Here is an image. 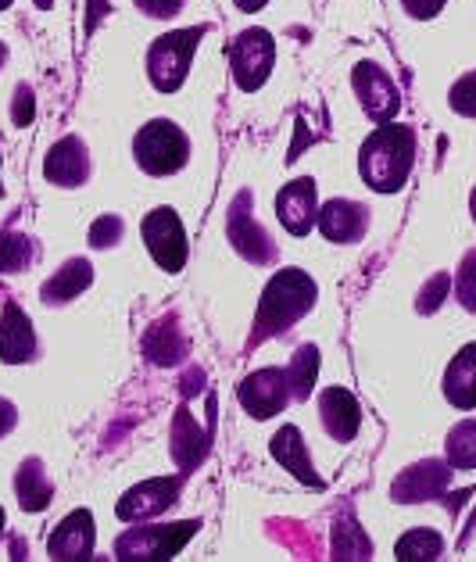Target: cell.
I'll use <instances>...</instances> for the list:
<instances>
[{"instance_id":"obj_16","label":"cell","mask_w":476,"mask_h":562,"mask_svg":"<svg viewBox=\"0 0 476 562\" xmlns=\"http://www.w3.org/2000/svg\"><path fill=\"white\" fill-rule=\"evenodd\" d=\"M36 355V334H33V323L15 301H8L4 315H0V362L8 366H22L30 362Z\"/></svg>"},{"instance_id":"obj_36","label":"cell","mask_w":476,"mask_h":562,"mask_svg":"<svg viewBox=\"0 0 476 562\" xmlns=\"http://www.w3.org/2000/svg\"><path fill=\"white\" fill-rule=\"evenodd\" d=\"M447 291V277H438V280H433L430 286H427V291H423V301H419V312H433V308H438L441 305V294Z\"/></svg>"},{"instance_id":"obj_37","label":"cell","mask_w":476,"mask_h":562,"mask_svg":"<svg viewBox=\"0 0 476 562\" xmlns=\"http://www.w3.org/2000/svg\"><path fill=\"white\" fill-rule=\"evenodd\" d=\"M15 419H19L15 405H11V402H4V397H0V437H4L11 427H15Z\"/></svg>"},{"instance_id":"obj_13","label":"cell","mask_w":476,"mask_h":562,"mask_svg":"<svg viewBox=\"0 0 476 562\" xmlns=\"http://www.w3.org/2000/svg\"><path fill=\"white\" fill-rule=\"evenodd\" d=\"M248 201H251L248 194H240L237 204H234V212H229V226H226L229 229V244H234L240 258H248V262H254V266H265V262L276 258V248H272L269 233L251 218Z\"/></svg>"},{"instance_id":"obj_25","label":"cell","mask_w":476,"mask_h":562,"mask_svg":"<svg viewBox=\"0 0 476 562\" xmlns=\"http://www.w3.org/2000/svg\"><path fill=\"white\" fill-rule=\"evenodd\" d=\"M319 373V348L316 345H302L294 351V359L287 366V380H291V394L297 402H305L311 394V383H316Z\"/></svg>"},{"instance_id":"obj_24","label":"cell","mask_w":476,"mask_h":562,"mask_svg":"<svg viewBox=\"0 0 476 562\" xmlns=\"http://www.w3.org/2000/svg\"><path fill=\"white\" fill-rule=\"evenodd\" d=\"M144 351H147V359H151L155 366H175V362L183 359L186 340H183V334H180V326H172V323H158L155 330L147 334Z\"/></svg>"},{"instance_id":"obj_40","label":"cell","mask_w":476,"mask_h":562,"mask_svg":"<svg viewBox=\"0 0 476 562\" xmlns=\"http://www.w3.org/2000/svg\"><path fill=\"white\" fill-rule=\"evenodd\" d=\"M4 58H8V47H4V44H0V65H4Z\"/></svg>"},{"instance_id":"obj_14","label":"cell","mask_w":476,"mask_h":562,"mask_svg":"<svg viewBox=\"0 0 476 562\" xmlns=\"http://www.w3.org/2000/svg\"><path fill=\"white\" fill-rule=\"evenodd\" d=\"M93 541H98V530H93V516L90 509H76L61 519V527L50 533L47 552L58 562H76V559H90Z\"/></svg>"},{"instance_id":"obj_4","label":"cell","mask_w":476,"mask_h":562,"mask_svg":"<svg viewBox=\"0 0 476 562\" xmlns=\"http://www.w3.org/2000/svg\"><path fill=\"white\" fill-rule=\"evenodd\" d=\"M204 36V25L197 30H175L169 36H158L151 50H147V76L158 93H175L186 83L190 61H194V50Z\"/></svg>"},{"instance_id":"obj_11","label":"cell","mask_w":476,"mask_h":562,"mask_svg":"<svg viewBox=\"0 0 476 562\" xmlns=\"http://www.w3.org/2000/svg\"><path fill=\"white\" fill-rule=\"evenodd\" d=\"M316 226L330 244H355V240H362V233L370 229V209L359 201L333 198L319 209Z\"/></svg>"},{"instance_id":"obj_26","label":"cell","mask_w":476,"mask_h":562,"mask_svg":"<svg viewBox=\"0 0 476 562\" xmlns=\"http://www.w3.org/2000/svg\"><path fill=\"white\" fill-rule=\"evenodd\" d=\"M394 555H398L401 562H419V559H441L444 555V538L438 530H408L405 538L398 541V548H394Z\"/></svg>"},{"instance_id":"obj_30","label":"cell","mask_w":476,"mask_h":562,"mask_svg":"<svg viewBox=\"0 0 476 562\" xmlns=\"http://www.w3.org/2000/svg\"><path fill=\"white\" fill-rule=\"evenodd\" d=\"M455 297L466 312H476V251L462 258L458 277H455Z\"/></svg>"},{"instance_id":"obj_22","label":"cell","mask_w":476,"mask_h":562,"mask_svg":"<svg viewBox=\"0 0 476 562\" xmlns=\"http://www.w3.org/2000/svg\"><path fill=\"white\" fill-rule=\"evenodd\" d=\"M208 430L197 427V419L186 413V408H180L175 413V427H172V459L175 465H183V470H190L194 462L204 459V451H208Z\"/></svg>"},{"instance_id":"obj_33","label":"cell","mask_w":476,"mask_h":562,"mask_svg":"<svg viewBox=\"0 0 476 562\" xmlns=\"http://www.w3.org/2000/svg\"><path fill=\"white\" fill-rule=\"evenodd\" d=\"M33 115H36L33 90L30 87H19L15 90V104H11V119H15V126H30Z\"/></svg>"},{"instance_id":"obj_28","label":"cell","mask_w":476,"mask_h":562,"mask_svg":"<svg viewBox=\"0 0 476 562\" xmlns=\"http://www.w3.org/2000/svg\"><path fill=\"white\" fill-rule=\"evenodd\" d=\"M36 258V244L25 233H0V272H22Z\"/></svg>"},{"instance_id":"obj_6","label":"cell","mask_w":476,"mask_h":562,"mask_svg":"<svg viewBox=\"0 0 476 562\" xmlns=\"http://www.w3.org/2000/svg\"><path fill=\"white\" fill-rule=\"evenodd\" d=\"M140 233H144L147 251H151V258L166 272H180L186 266V255H190L186 229H183L180 215H175L172 209L147 212L144 223H140Z\"/></svg>"},{"instance_id":"obj_1","label":"cell","mask_w":476,"mask_h":562,"mask_svg":"<svg viewBox=\"0 0 476 562\" xmlns=\"http://www.w3.org/2000/svg\"><path fill=\"white\" fill-rule=\"evenodd\" d=\"M416 166V133L412 126H394V122H379V130L370 133V140L362 144L359 172L365 187H373L376 194H398L408 183Z\"/></svg>"},{"instance_id":"obj_42","label":"cell","mask_w":476,"mask_h":562,"mask_svg":"<svg viewBox=\"0 0 476 562\" xmlns=\"http://www.w3.org/2000/svg\"><path fill=\"white\" fill-rule=\"evenodd\" d=\"M0 530H4V509H0Z\"/></svg>"},{"instance_id":"obj_10","label":"cell","mask_w":476,"mask_h":562,"mask_svg":"<svg viewBox=\"0 0 476 562\" xmlns=\"http://www.w3.org/2000/svg\"><path fill=\"white\" fill-rule=\"evenodd\" d=\"M276 215H280V223H283V229L291 233V237H308L311 226H316V218H319L316 180L302 176V180L283 187L276 194Z\"/></svg>"},{"instance_id":"obj_21","label":"cell","mask_w":476,"mask_h":562,"mask_svg":"<svg viewBox=\"0 0 476 562\" xmlns=\"http://www.w3.org/2000/svg\"><path fill=\"white\" fill-rule=\"evenodd\" d=\"M90 283H93V269L87 258H68V262L39 286V297H44V305H65V301L83 294Z\"/></svg>"},{"instance_id":"obj_17","label":"cell","mask_w":476,"mask_h":562,"mask_svg":"<svg viewBox=\"0 0 476 562\" xmlns=\"http://www.w3.org/2000/svg\"><path fill=\"white\" fill-rule=\"evenodd\" d=\"M319 416L333 441H351L362 427V408L355 402V394L344 387H326L319 394Z\"/></svg>"},{"instance_id":"obj_23","label":"cell","mask_w":476,"mask_h":562,"mask_svg":"<svg viewBox=\"0 0 476 562\" xmlns=\"http://www.w3.org/2000/svg\"><path fill=\"white\" fill-rule=\"evenodd\" d=\"M15 491H19V505H22L25 513L47 509V505H50V495H54V487H50V480H47L44 462H39V459L22 462V470H19V476H15Z\"/></svg>"},{"instance_id":"obj_15","label":"cell","mask_w":476,"mask_h":562,"mask_svg":"<svg viewBox=\"0 0 476 562\" xmlns=\"http://www.w3.org/2000/svg\"><path fill=\"white\" fill-rule=\"evenodd\" d=\"M180 495V480H144L140 487H129L126 498L118 502V519H126V524H136V519H151L158 513H166L169 505Z\"/></svg>"},{"instance_id":"obj_18","label":"cell","mask_w":476,"mask_h":562,"mask_svg":"<svg viewBox=\"0 0 476 562\" xmlns=\"http://www.w3.org/2000/svg\"><path fill=\"white\" fill-rule=\"evenodd\" d=\"M447 470L444 462H419L412 470H405L398 480H394V498L398 502H427V498H438L441 491L447 487Z\"/></svg>"},{"instance_id":"obj_38","label":"cell","mask_w":476,"mask_h":562,"mask_svg":"<svg viewBox=\"0 0 476 562\" xmlns=\"http://www.w3.org/2000/svg\"><path fill=\"white\" fill-rule=\"evenodd\" d=\"M269 0H237V8L240 11H258V8H265Z\"/></svg>"},{"instance_id":"obj_32","label":"cell","mask_w":476,"mask_h":562,"mask_svg":"<svg viewBox=\"0 0 476 562\" xmlns=\"http://www.w3.org/2000/svg\"><path fill=\"white\" fill-rule=\"evenodd\" d=\"M118 240H122V218L118 215H101L98 223L90 226L93 248H115Z\"/></svg>"},{"instance_id":"obj_9","label":"cell","mask_w":476,"mask_h":562,"mask_svg":"<svg viewBox=\"0 0 476 562\" xmlns=\"http://www.w3.org/2000/svg\"><path fill=\"white\" fill-rule=\"evenodd\" d=\"M351 87H355V93H359L362 112L370 115L373 122H390L394 115H398V108H401L398 87L390 83V76L379 65H373V61L355 65Z\"/></svg>"},{"instance_id":"obj_2","label":"cell","mask_w":476,"mask_h":562,"mask_svg":"<svg viewBox=\"0 0 476 562\" xmlns=\"http://www.w3.org/2000/svg\"><path fill=\"white\" fill-rule=\"evenodd\" d=\"M319 286L305 269H280L276 277L265 283L262 301H258V319H254V340L276 337L291 330L297 319H305L316 305Z\"/></svg>"},{"instance_id":"obj_39","label":"cell","mask_w":476,"mask_h":562,"mask_svg":"<svg viewBox=\"0 0 476 562\" xmlns=\"http://www.w3.org/2000/svg\"><path fill=\"white\" fill-rule=\"evenodd\" d=\"M469 209H473V218H476V190H473V198H469Z\"/></svg>"},{"instance_id":"obj_3","label":"cell","mask_w":476,"mask_h":562,"mask_svg":"<svg viewBox=\"0 0 476 562\" xmlns=\"http://www.w3.org/2000/svg\"><path fill=\"white\" fill-rule=\"evenodd\" d=\"M133 158L147 176H172L190 161V140L175 122L155 119L133 136Z\"/></svg>"},{"instance_id":"obj_34","label":"cell","mask_w":476,"mask_h":562,"mask_svg":"<svg viewBox=\"0 0 476 562\" xmlns=\"http://www.w3.org/2000/svg\"><path fill=\"white\" fill-rule=\"evenodd\" d=\"M136 8L144 11V15L151 19H172L183 11V0H136Z\"/></svg>"},{"instance_id":"obj_12","label":"cell","mask_w":476,"mask_h":562,"mask_svg":"<svg viewBox=\"0 0 476 562\" xmlns=\"http://www.w3.org/2000/svg\"><path fill=\"white\" fill-rule=\"evenodd\" d=\"M44 176L47 183L54 187H83L87 176H90V150L79 136H61L58 144L47 150V161H44Z\"/></svg>"},{"instance_id":"obj_8","label":"cell","mask_w":476,"mask_h":562,"mask_svg":"<svg viewBox=\"0 0 476 562\" xmlns=\"http://www.w3.org/2000/svg\"><path fill=\"white\" fill-rule=\"evenodd\" d=\"M237 397H240L243 413H251L254 419H272L276 413H283V405H287L291 397H294L287 369H276V366L254 369L251 376L240 380Z\"/></svg>"},{"instance_id":"obj_19","label":"cell","mask_w":476,"mask_h":562,"mask_svg":"<svg viewBox=\"0 0 476 562\" xmlns=\"http://www.w3.org/2000/svg\"><path fill=\"white\" fill-rule=\"evenodd\" d=\"M272 459H276L283 470H291L302 484H311V487H322L319 473L311 470V459H308V448H305V437L297 427H283L276 430V437H272Z\"/></svg>"},{"instance_id":"obj_20","label":"cell","mask_w":476,"mask_h":562,"mask_svg":"<svg viewBox=\"0 0 476 562\" xmlns=\"http://www.w3.org/2000/svg\"><path fill=\"white\" fill-rule=\"evenodd\" d=\"M444 397L455 408H476V345L462 348L444 373Z\"/></svg>"},{"instance_id":"obj_35","label":"cell","mask_w":476,"mask_h":562,"mask_svg":"<svg viewBox=\"0 0 476 562\" xmlns=\"http://www.w3.org/2000/svg\"><path fill=\"white\" fill-rule=\"evenodd\" d=\"M444 4H447V0H401V8L412 19H433Z\"/></svg>"},{"instance_id":"obj_7","label":"cell","mask_w":476,"mask_h":562,"mask_svg":"<svg viewBox=\"0 0 476 562\" xmlns=\"http://www.w3.org/2000/svg\"><path fill=\"white\" fill-rule=\"evenodd\" d=\"M197 524H175V527H140L126 530L115 541V559H172L180 548L194 538Z\"/></svg>"},{"instance_id":"obj_43","label":"cell","mask_w":476,"mask_h":562,"mask_svg":"<svg viewBox=\"0 0 476 562\" xmlns=\"http://www.w3.org/2000/svg\"><path fill=\"white\" fill-rule=\"evenodd\" d=\"M0 198H4V187H0Z\"/></svg>"},{"instance_id":"obj_27","label":"cell","mask_w":476,"mask_h":562,"mask_svg":"<svg viewBox=\"0 0 476 562\" xmlns=\"http://www.w3.org/2000/svg\"><path fill=\"white\" fill-rule=\"evenodd\" d=\"M447 465L452 470H476V419H462L447 434Z\"/></svg>"},{"instance_id":"obj_31","label":"cell","mask_w":476,"mask_h":562,"mask_svg":"<svg viewBox=\"0 0 476 562\" xmlns=\"http://www.w3.org/2000/svg\"><path fill=\"white\" fill-rule=\"evenodd\" d=\"M452 108L458 115H466V119H476V72H469V76H462L458 83L452 87Z\"/></svg>"},{"instance_id":"obj_5","label":"cell","mask_w":476,"mask_h":562,"mask_svg":"<svg viewBox=\"0 0 476 562\" xmlns=\"http://www.w3.org/2000/svg\"><path fill=\"white\" fill-rule=\"evenodd\" d=\"M276 61V40L265 30H243L234 44H229V68L243 93H254L265 83Z\"/></svg>"},{"instance_id":"obj_41","label":"cell","mask_w":476,"mask_h":562,"mask_svg":"<svg viewBox=\"0 0 476 562\" xmlns=\"http://www.w3.org/2000/svg\"><path fill=\"white\" fill-rule=\"evenodd\" d=\"M4 8H11V0H0V11H4Z\"/></svg>"},{"instance_id":"obj_29","label":"cell","mask_w":476,"mask_h":562,"mask_svg":"<svg viewBox=\"0 0 476 562\" xmlns=\"http://www.w3.org/2000/svg\"><path fill=\"white\" fill-rule=\"evenodd\" d=\"M333 555L337 559H370L373 555V544H370V538H365V533L355 524H337Z\"/></svg>"}]
</instances>
